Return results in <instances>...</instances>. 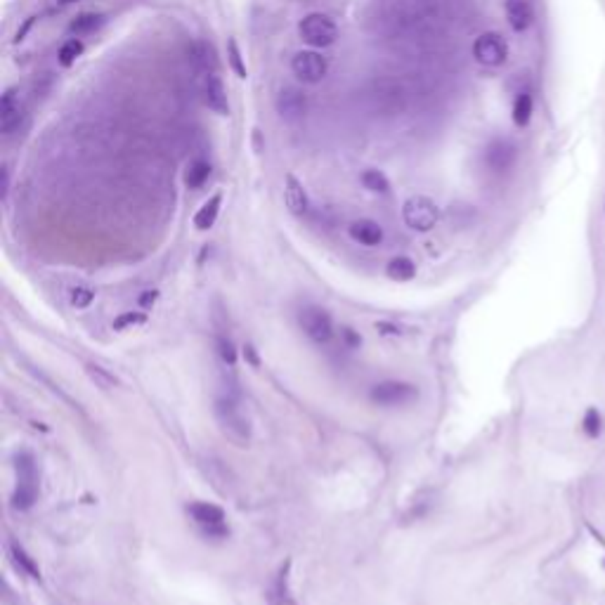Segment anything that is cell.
<instances>
[{"instance_id":"obj_5","label":"cell","mask_w":605,"mask_h":605,"mask_svg":"<svg viewBox=\"0 0 605 605\" xmlns=\"http://www.w3.org/2000/svg\"><path fill=\"white\" fill-rule=\"evenodd\" d=\"M291 71L293 76L303 83H319L329 74V62H326V57L321 52H317V50H301V52L293 54Z\"/></svg>"},{"instance_id":"obj_21","label":"cell","mask_w":605,"mask_h":605,"mask_svg":"<svg viewBox=\"0 0 605 605\" xmlns=\"http://www.w3.org/2000/svg\"><path fill=\"white\" fill-rule=\"evenodd\" d=\"M86 374H88V379L95 383L97 388H102V390H112V388L121 386V381L116 379L112 371L104 369V366H99V364H86Z\"/></svg>"},{"instance_id":"obj_30","label":"cell","mask_w":605,"mask_h":605,"mask_svg":"<svg viewBox=\"0 0 605 605\" xmlns=\"http://www.w3.org/2000/svg\"><path fill=\"white\" fill-rule=\"evenodd\" d=\"M288 570H291V563L281 565L279 575H277V582H275V596L279 598V603L288 601Z\"/></svg>"},{"instance_id":"obj_31","label":"cell","mask_w":605,"mask_h":605,"mask_svg":"<svg viewBox=\"0 0 605 605\" xmlns=\"http://www.w3.org/2000/svg\"><path fill=\"white\" fill-rule=\"evenodd\" d=\"M584 430L589 433L591 437L601 433V416H598L596 409H589V412H586V416H584Z\"/></svg>"},{"instance_id":"obj_18","label":"cell","mask_w":605,"mask_h":605,"mask_svg":"<svg viewBox=\"0 0 605 605\" xmlns=\"http://www.w3.org/2000/svg\"><path fill=\"white\" fill-rule=\"evenodd\" d=\"M220 206H223V194L218 192L197 210V215H194V227H197V230H201V232L210 230V227L215 225V220H218V215H220Z\"/></svg>"},{"instance_id":"obj_24","label":"cell","mask_w":605,"mask_h":605,"mask_svg":"<svg viewBox=\"0 0 605 605\" xmlns=\"http://www.w3.org/2000/svg\"><path fill=\"white\" fill-rule=\"evenodd\" d=\"M83 54V43L79 41V38H69V41L64 43L62 48H59L57 52V59L62 66H71Z\"/></svg>"},{"instance_id":"obj_25","label":"cell","mask_w":605,"mask_h":605,"mask_svg":"<svg viewBox=\"0 0 605 605\" xmlns=\"http://www.w3.org/2000/svg\"><path fill=\"white\" fill-rule=\"evenodd\" d=\"M147 321V313H140V310H128V313H121L119 317L114 319V329L116 331H126L132 329V326H140Z\"/></svg>"},{"instance_id":"obj_7","label":"cell","mask_w":605,"mask_h":605,"mask_svg":"<svg viewBox=\"0 0 605 605\" xmlns=\"http://www.w3.org/2000/svg\"><path fill=\"white\" fill-rule=\"evenodd\" d=\"M369 397L371 402L381 404V407H399V404H407L419 397V390H416V386L404 381H383L371 388Z\"/></svg>"},{"instance_id":"obj_33","label":"cell","mask_w":605,"mask_h":605,"mask_svg":"<svg viewBox=\"0 0 605 605\" xmlns=\"http://www.w3.org/2000/svg\"><path fill=\"white\" fill-rule=\"evenodd\" d=\"M244 357H246L248 362H251L253 366H258V364H260V362H258V355H255V350H253L251 346H246V348H244Z\"/></svg>"},{"instance_id":"obj_34","label":"cell","mask_w":605,"mask_h":605,"mask_svg":"<svg viewBox=\"0 0 605 605\" xmlns=\"http://www.w3.org/2000/svg\"><path fill=\"white\" fill-rule=\"evenodd\" d=\"M343 336L348 338V343H350V346H359V336H355L353 329H346V331H343Z\"/></svg>"},{"instance_id":"obj_17","label":"cell","mask_w":605,"mask_h":605,"mask_svg":"<svg viewBox=\"0 0 605 605\" xmlns=\"http://www.w3.org/2000/svg\"><path fill=\"white\" fill-rule=\"evenodd\" d=\"M8 553H10V558H12L14 568L19 570V573H24L26 577H31V579H41V568H38L36 560H33L29 553L24 551V546H19L17 542L10 539L8 542Z\"/></svg>"},{"instance_id":"obj_2","label":"cell","mask_w":605,"mask_h":605,"mask_svg":"<svg viewBox=\"0 0 605 605\" xmlns=\"http://www.w3.org/2000/svg\"><path fill=\"white\" fill-rule=\"evenodd\" d=\"M402 220L414 232H430L440 220V208L433 199L424 197V194H414L404 201Z\"/></svg>"},{"instance_id":"obj_9","label":"cell","mask_w":605,"mask_h":605,"mask_svg":"<svg viewBox=\"0 0 605 605\" xmlns=\"http://www.w3.org/2000/svg\"><path fill=\"white\" fill-rule=\"evenodd\" d=\"M473 54L482 66H502L508 57V48L499 33H482L473 43Z\"/></svg>"},{"instance_id":"obj_16","label":"cell","mask_w":605,"mask_h":605,"mask_svg":"<svg viewBox=\"0 0 605 605\" xmlns=\"http://www.w3.org/2000/svg\"><path fill=\"white\" fill-rule=\"evenodd\" d=\"M506 19L513 31L530 29L532 19H535L532 5L527 3V0H506Z\"/></svg>"},{"instance_id":"obj_10","label":"cell","mask_w":605,"mask_h":605,"mask_svg":"<svg viewBox=\"0 0 605 605\" xmlns=\"http://www.w3.org/2000/svg\"><path fill=\"white\" fill-rule=\"evenodd\" d=\"M24 119H26L24 104H21L14 88H10L3 95V99H0V132H3V137L17 135L21 130V126H24Z\"/></svg>"},{"instance_id":"obj_28","label":"cell","mask_w":605,"mask_h":605,"mask_svg":"<svg viewBox=\"0 0 605 605\" xmlns=\"http://www.w3.org/2000/svg\"><path fill=\"white\" fill-rule=\"evenodd\" d=\"M99 24H102V14L88 12V14H81L76 21H71V31H74L76 36H81V33H90V31H95Z\"/></svg>"},{"instance_id":"obj_13","label":"cell","mask_w":605,"mask_h":605,"mask_svg":"<svg viewBox=\"0 0 605 605\" xmlns=\"http://www.w3.org/2000/svg\"><path fill=\"white\" fill-rule=\"evenodd\" d=\"M515 157H518V152H515V147L508 140H494L485 149V163L490 166L494 173L508 170L515 163Z\"/></svg>"},{"instance_id":"obj_1","label":"cell","mask_w":605,"mask_h":605,"mask_svg":"<svg viewBox=\"0 0 605 605\" xmlns=\"http://www.w3.org/2000/svg\"><path fill=\"white\" fill-rule=\"evenodd\" d=\"M213 416L218 424L220 433L237 447H246L251 442V424H248L246 414L241 412L237 395L227 393L213 399Z\"/></svg>"},{"instance_id":"obj_35","label":"cell","mask_w":605,"mask_h":605,"mask_svg":"<svg viewBox=\"0 0 605 605\" xmlns=\"http://www.w3.org/2000/svg\"><path fill=\"white\" fill-rule=\"evenodd\" d=\"M62 3H74V0H62Z\"/></svg>"},{"instance_id":"obj_6","label":"cell","mask_w":605,"mask_h":605,"mask_svg":"<svg viewBox=\"0 0 605 605\" xmlns=\"http://www.w3.org/2000/svg\"><path fill=\"white\" fill-rule=\"evenodd\" d=\"M187 513L192 515V520L201 527V532L206 537H227L230 530L225 527V510L215 504L208 502H194L187 506Z\"/></svg>"},{"instance_id":"obj_26","label":"cell","mask_w":605,"mask_h":605,"mask_svg":"<svg viewBox=\"0 0 605 605\" xmlns=\"http://www.w3.org/2000/svg\"><path fill=\"white\" fill-rule=\"evenodd\" d=\"M215 346H218V355H220V359H223V364L230 366V369H235V364H237V348H235V343H232V338L218 334V338H215Z\"/></svg>"},{"instance_id":"obj_14","label":"cell","mask_w":605,"mask_h":605,"mask_svg":"<svg viewBox=\"0 0 605 605\" xmlns=\"http://www.w3.org/2000/svg\"><path fill=\"white\" fill-rule=\"evenodd\" d=\"M284 204L293 215H305L310 208L308 192H305L303 182L291 173L284 177Z\"/></svg>"},{"instance_id":"obj_15","label":"cell","mask_w":605,"mask_h":605,"mask_svg":"<svg viewBox=\"0 0 605 605\" xmlns=\"http://www.w3.org/2000/svg\"><path fill=\"white\" fill-rule=\"evenodd\" d=\"M350 237L362 246H379L383 241V227L376 223V220L362 218V220H355L350 225Z\"/></svg>"},{"instance_id":"obj_22","label":"cell","mask_w":605,"mask_h":605,"mask_svg":"<svg viewBox=\"0 0 605 605\" xmlns=\"http://www.w3.org/2000/svg\"><path fill=\"white\" fill-rule=\"evenodd\" d=\"M532 119V95L530 92H518V97H515V104H513V123L515 126H527Z\"/></svg>"},{"instance_id":"obj_8","label":"cell","mask_w":605,"mask_h":605,"mask_svg":"<svg viewBox=\"0 0 605 605\" xmlns=\"http://www.w3.org/2000/svg\"><path fill=\"white\" fill-rule=\"evenodd\" d=\"M298 324L305 331V336L313 338L315 343H329L334 336V321H331L329 313L315 305H308L298 313Z\"/></svg>"},{"instance_id":"obj_27","label":"cell","mask_w":605,"mask_h":605,"mask_svg":"<svg viewBox=\"0 0 605 605\" xmlns=\"http://www.w3.org/2000/svg\"><path fill=\"white\" fill-rule=\"evenodd\" d=\"M227 57H230V66H232V71H235V74L239 76V79H246V76H248V69H246V64H244L241 50H239V46H237L235 38H232V41L227 43Z\"/></svg>"},{"instance_id":"obj_29","label":"cell","mask_w":605,"mask_h":605,"mask_svg":"<svg viewBox=\"0 0 605 605\" xmlns=\"http://www.w3.org/2000/svg\"><path fill=\"white\" fill-rule=\"evenodd\" d=\"M69 301H71L74 308L83 310V308H88V305L95 301V291H92V288H88V286H76L74 291H71Z\"/></svg>"},{"instance_id":"obj_19","label":"cell","mask_w":605,"mask_h":605,"mask_svg":"<svg viewBox=\"0 0 605 605\" xmlns=\"http://www.w3.org/2000/svg\"><path fill=\"white\" fill-rule=\"evenodd\" d=\"M386 275L390 277L393 281H409L416 277V263L412 258H407V255H397V258L388 260Z\"/></svg>"},{"instance_id":"obj_23","label":"cell","mask_w":605,"mask_h":605,"mask_svg":"<svg viewBox=\"0 0 605 605\" xmlns=\"http://www.w3.org/2000/svg\"><path fill=\"white\" fill-rule=\"evenodd\" d=\"M362 185L369 192H374V194H388V190H390V182H388L386 173L379 170V168L364 170V173H362Z\"/></svg>"},{"instance_id":"obj_3","label":"cell","mask_w":605,"mask_h":605,"mask_svg":"<svg viewBox=\"0 0 605 605\" xmlns=\"http://www.w3.org/2000/svg\"><path fill=\"white\" fill-rule=\"evenodd\" d=\"M38 499V473L33 466L31 454L17 457V487L12 494V504L19 510H29Z\"/></svg>"},{"instance_id":"obj_20","label":"cell","mask_w":605,"mask_h":605,"mask_svg":"<svg viewBox=\"0 0 605 605\" xmlns=\"http://www.w3.org/2000/svg\"><path fill=\"white\" fill-rule=\"evenodd\" d=\"M210 177V163L204 159H194L185 170V185L190 190H199V187L206 185V180Z\"/></svg>"},{"instance_id":"obj_32","label":"cell","mask_w":605,"mask_h":605,"mask_svg":"<svg viewBox=\"0 0 605 605\" xmlns=\"http://www.w3.org/2000/svg\"><path fill=\"white\" fill-rule=\"evenodd\" d=\"M159 301V291H144L140 296V305L142 308H152L154 303Z\"/></svg>"},{"instance_id":"obj_12","label":"cell","mask_w":605,"mask_h":605,"mask_svg":"<svg viewBox=\"0 0 605 605\" xmlns=\"http://www.w3.org/2000/svg\"><path fill=\"white\" fill-rule=\"evenodd\" d=\"M201 97H204V104L210 109V112L220 114V116H227L230 114V97H227V88L223 79H220L215 71H208V74H204V81H201Z\"/></svg>"},{"instance_id":"obj_4","label":"cell","mask_w":605,"mask_h":605,"mask_svg":"<svg viewBox=\"0 0 605 605\" xmlns=\"http://www.w3.org/2000/svg\"><path fill=\"white\" fill-rule=\"evenodd\" d=\"M298 33L310 48H329L336 43L338 38V29L336 21L331 19L329 14L321 12H313L298 24Z\"/></svg>"},{"instance_id":"obj_11","label":"cell","mask_w":605,"mask_h":605,"mask_svg":"<svg viewBox=\"0 0 605 605\" xmlns=\"http://www.w3.org/2000/svg\"><path fill=\"white\" fill-rule=\"evenodd\" d=\"M275 107L281 121H286V123H298V121H303L305 114H308V97H305L303 90L288 86L279 90V95L275 99Z\"/></svg>"}]
</instances>
